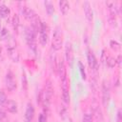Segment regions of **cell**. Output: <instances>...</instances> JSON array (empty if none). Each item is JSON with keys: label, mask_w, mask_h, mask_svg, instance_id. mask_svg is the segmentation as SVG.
I'll use <instances>...</instances> for the list:
<instances>
[{"label": "cell", "mask_w": 122, "mask_h": 122, "mask_svg": "<svg viewBox=\"0 0 122 122\" xmlns=\"http://www.w3.org/2000/svg\"><path fill=\"white\" fill-rule=\"evenodd\" d=\"M63 43V34H62V30L59 27H56L54 31H53V35H52V41H51V48L54 51H58L61 49Z\"/></svg>", "instance_id": "obj_1"}, {"label": "cell", "mask_w": 122, "mask_h": 122, "mask_svg": "<svg viewBox=\"0 0 122 122\" xmlns=\"http://www.w3.org/2000/svg\"><path fill=\"white\" fill-rule=\"evenodd\" d=\"M35 31L31 28H26L25 30V37L28 46L30 49H31L33 51H36V46H35Z\"/></svg>", "instance_id": "obj_2"}, {"label": "cell", "mask_w": 122, "mask_h": 122, "mask_svg": "<svg viewBox=\"0 0 122 122\" xmlns=\"http://www.w3.org/2000/svg\"><path fill=\"white\" fill-rule=\"evenodd\" d=\"M49 40V32H48V26L45 22L41 23V28L39 30V42L40 44L45 47Z\"/></svg>", "instance_id": "obj_3"}, {"label": "cell", "mask_w": 122, "mask_h": 122, "mask_svg": "<svg viewBox=\"0 0 122 122\" xmlns=\"http://www.w3.org/2000/svg\"><path fill=\"white\" fill-rule=\"evenodd\" d=\"M7 51H8V54H9L10 58L13 62H18L19 61V53H18V51H17L16 46H15L13 41L11 43L10 42L8 43V45H7Z\"/></svg>", "instance_id": "obj_4"}, {"label": "cell", "mask_w": 122, "mask_h": 122, "mask_svg": "<svg viewBox=\"0 0 122 122\" xmlns=\"http://www.w3.org/2000/svg\"><path fill=\"white\" fill-rule=\"evenodd\" d=\"M62 85H61V90H62V99L63 101L68 104L70 102V91H69V84H68V79H63L61 80Z\"/></svg>", "instance_id": "obj_5"}, {"label": "cell", "mask_w": 122, "mask_h": 122, "mask_svg": "<svg viewBox=\"0 0 122 122\" xmlns=\"http://www.w3.org/2000/svg\"><path fill=\"white\" fill-rule=\"evenodd\" d=\"M5 84H6V87L9 91H13L16 89V82L14 80V77H13V73L11 71H9L7 74H6V77H5Z\"/></svg>", "instance_id": "obj_6"}, {"label": "cell", "mask_w": 122, "mask_h": 122, "mask_svg": "<svg viewBox=\"0 0 122 122\" xmlns=\"http://www.w3.org/2000/svg\"><path fill=\"white\" fill-rule=\"evenodd\" d=\"M110 98H111V94H110L109 86L106 84V82H103L102 84V103L104 107H107L109 105Z\"/></svg>", "instance_id": "obj_7"}, {"label": "cell", "mask_w": 122, "mask_h": 122, "mask_svg": "<svg viewBox=\"0 0 122 122\" xmlns=\"http://www.w3.org/2000/svg\"><path fill=\"white\" fill-rule=\"evenodd\" d=\"M20 10H21V13L23 14V16H24L27 20L31 21V20L36 16V13L34 12V10H33L32 9L27 7V6H24V5H23V7L20 8Z\"/></svg>", "instance_id": "obj_8"}, {"label": "cell", "mask_w": 122, "mask_h": 122, "mask_svg": "<svg viewBox=\"0 0 122 122\" xmlns=\"http://www.w3.org/2000/svg\"><path fill=\"white\" fill-rule=\"evenodd\" d=\"M65 55H66V60L68 62V64L70 66L72 65V61H73V51H72V47L71 44L70 42L66 43V47H65Z\"/></svg>", "instance_id": "obj_9"}, {"label": "cell", "mask_w": 122, "mask_h": 122, "mask_svg": "<svg viewBox=\"0 0 122 122\" xmlns=\"http://www.w3.org/2000/svg\"><path fill=\"white\" fill-rule=\"evenodd\" d=\"M34 116V108L31 103H28L25 112V122H31Z\"/></svg>", "instance_id": "obj_10"}, {"label": "cell", "mask_w": 122, "mask_h": 122, "mask_svg": "<svg viewBox=\"0 0 122 122\" xmlns=\"http://www.w3.org/2000/svg\"><path fill=\"white\" fill-rule=\"evenodd\" d=\"M87 58H88V62H89V66L94 70V71H97L98 69V62L94 56V54L92 53V51H88V54H87Z\"/></svg>", "instance_id": "obj_11"}, {"label": "cell", "mask_w": 122, "mask_h": 122, "mask_svg": "<svg viewBox=\"0 0 122 122\" xmlns=\"http://www.w3.org/2000/svg\"><path fill=\"white\" fill-rule=\"evenodd\" d=\"M83 8H84V12H85V16H86L87 20L89 22H92V18H93V12H92V7H91L90 3L88 1L84 2Z\"/></svg>", "instance_id": "obj_12"}, {"label": "cell", "mask_w": 122, "mask_h": 122, "mask_svg": "<svg viewBox=\"0 0 122 122\" xmlns=\"http://www.w3.org/2000/svg\"><path fill=\"white\" fill-rule=\"evenodd\" d=\"M106 5L108 6L109 10H110L112 16H115L116 14L119 13V8H118L116 2H113V1H108V2H106Z\"/></svg>", "instance_id": "obj_13"}, {"label": "cell", "mask_w": 122, "mask_h": 122, "mask_svg": "<svg viewBox=\"0 0 122 122\" xmlns=\"http://www.w3.org/2000/svg\"><path fill=\"white\" fill-rule=\"evenodd\" d=\"M5 107H6V110L9 112H11V113H15L18 111L17 103L15 101H13V100H8L6 102V104H5Z\"/></svg>", "instance_id": "obj_14"}, {"label": "cell", "mask_w": 122, "mask_h": 122, "mask_svg": "<svg viewBox=\"0 0 122 122\" xmlns=\"http://www.w3.org/2000/svg\"><path fill=\"white\" fill-rule=\"evenodd\" d=\"M59 8H60V11L62 12V14H66L70 9V5H69L68 1L61 0V1H59Z\"/></svg>", "instance_id": "obj_15"}, {"label": "cell", "mask_w": 122, "mask_h": 122, "mask_svg": "<svg viewBox=\"0 0 122 122\" xmlns=\"http://www.w3.org/2000/svg\"><path fill=\"white\" fill-rule=\"evenodd\" d=\"M11 23H12V27H13V30L18 32L19 30V26H20V23H19V16L17 14H14L12 16V19H11Z\"/></svg>", "instance_id": "obj_16"}, {"label": "cell", "mask_w": 122, "mask_h": 122, "mask_svg": "<svg viewBox=\"0 0 122 122\" xmlns=\"http://www.w3.org/2000/svg\"><path fill=\"white\" fill-rule=\"evenodd\" d=\"M45 7H46V11L49 15H51L54 12V8H53V4L51 1H45L44 2Z\"/></svg>", "instance_id": "obj_17"}, {"label": "cell", "mask_w": 122, "mask_h": 122, "mask_svg": "<svg viewBox=\"0 0 122 122\" xmlns=\"http://www.w3.org/2000/svg\"><path fill=\"white\" fill-rule=\"evenodd\" d=\"M10 13V10L9 7H7L6 5H1L0 6V15L2 17H7L9 14Z\"/></svg>", "instance_id": "obj_18"}, {"label": "cell", "mask_w": 122, "mask_h": 122, "mask_svg": "<svg viewBox=\"0 0 122 122\" xmlns=\"http://www.w3.org/2000/svg\"><path fill=\"white\" fill-rule=\"evenodd\" d=\"M78 67H79V71H80L81 77H82V79L85 80L86 79V71H85V67L81 61H78Z\"/></svg>", "instance_id": "obj_19"}, {"label": "cell", "mask_w": 122, "mask_h": 122, "mask_svg": "<svg viewBox=\"0 0 122 122\" xmlns=\"http://www.w3.org/2000/svg\"><path fill=\"white\" fill-rule=\"evenodd\" d=\"M106 63H107L108 67H110V68H113V67L115 66V64H116V60H115L113 57L109 56V57L106 58Z\"/></svg>", "instance_id": "obj_20"}, {"label": "cell", "mask_w": 122, "mask_h": 122, "mask_svg": "<svg viewBox=\"0 0 122 122\" xmlns=\"http://www.w3.org/2000/svg\"><path fill=\"white\" fill-rule=\"evenodd\" d=\"M110 46H111V48H112L114 51H117L120 50V44H119L117 41H115V40H112V41L110 42Z\"/></svg>", "instance_id": "obj_21"}, {"label": "cell", "mask_w": 122, "mask_h": 122, "mask_svg": "<svg viewBox=\"0 0 122 122\" xmlns=\"http://www.w3.org/2000/svg\"><path fill=\"white\" fill-rule=\"evenodd\" d=\"M22 88L24 91H27L28 89V81H27V76L25 72L22 73Z\"/></svg>", "instance_id": "obj_22"}, {"label": "cell", "mask_w": 122, "mask_h": 122, "mask_svg": "<svg viewBox=\"0 0 122 122\" xmlns=\"http://www.w3.org/2000/svg\"><path fill=\"white\" fill-rule=\"evenodd\" d=\"M7 101H8V98L6 93L3 91H0V105H5Z\"/></svg>", "instance_id": "obj_23"}, {"label": "cell", "mask_w": 122, "mask_h": 122, "mask_svg": "<svg viewBox=\"0 0 122 122\" xmlns=\"http://www.w3.org/2000/svg\"><path fill=\"white\" fill-rule=\"evenodd\" d=\"M82 122H92V115L90 113H85Z\"/></svg>", "instance_id": "obj_24"}, {"label": "cell", "mask_w": 122, "mask_h": 122, "mask_svg": "<svg viewBox=\"0 0 122 122\" xmlns=\"http://www.w3.org/2000/svg\"><path fill=\"white\" fill-rule=\"evenodd\" d=\"M0 35L2 36V38H8L9 32H8V30H7L5 28H3V29L0 30Z\"/></svg>", "instance_id": "obj_25"}, {"label": "cell", "mask_w": 122, "mask_h": 122, "mask_svg": "<svg viewBox=\"0 0 122 122\" xmlns=\"http://www.w3.org/2000/svg\"><path fill=\"white\" fill-rule=\"evenodd\" d=\"M38 122H47V115H45V113H41L39 115Z\"/></svg>", "instance_id": "obj_26"}, {"label": "cell", "mask_w": 122, "mask_h": 122, "mask_svg": "<svg viewBox=\"0 0 122 122\" xmlns=\"http://www.w3.org/2000/svg\"><path fill=\"white\" fill-rule=\"evenodd\" d=\"M5 118H6V112L0 108V121H2Z\"/></svg>", "instance_id": "obj_27"}, {"label": "cell", "mask_w": 122, "mask_h": 122, "mask_svg": "<svg viewBox=\"0 0 122 122\" xmlns=\"http://www.w3.org/2000/svg\"><path fill=\"white\" fill-rule=\"evenodd\" d=\"M61 107V111H60V116H64V113L66 112V108L64 106H60Z\"/></svg>", "instance_id": "obj_28"}, {"label": "cell", "mask_w": 122, "mask_h": 122, "mask_svg": "<svg viewBox=\"0 0 122 122\" xmlns=\"http://www.w3.org/2000/svg\"><path fill=\"white\" fill-rule=\"evenodd\" d=\"M117 122H122L121 120V111L118 110V112H117Z\"/></svg>", "instance_id": "obj_29"}, {"label": "cell", "mask_w": 122, "mask_h": 122, "mask_svg": "<svg viewBox=\"0 0 122 122\" xmlns=\"http://www.w3.org/2000/svg\"><path fill=\"white\" fill-rule=\"evenodd\" d=\"M3 59V54H2V49L0 48V60Z\"/></svg>", "instance_id": "obj_30"}, {"label": "cell", "mask_w": 122, "mask_h": 122, "mask_svg": "<svg viewBox=\"0 0 122 122\" xmlns=\"http://www.w3.org/2000/svg\"><path fill=\"white\" fill-rule=\"evenodd\" d=\"M120 59H121V55H118V57H117V63H119L120 64Z\"/></svg>", "instance_id": "obj_31"}, {"label": "cell", "mask_w": 122, "mask_h": 122, "mask_svg": "<svg viewBox=\"0 0 122 122\" xmlns=\"http://www.w3.org/2000/svg\"><path fill=\"white\" fill-rule=\"evenodd\" d=\"M0 30H1V22H0Z\"/></svg>", "instance_id": "obj_32"}, {"label": "cell", "mask_w": 122, "mask_h": 122, "mask_svg": "<svg viewBox=\"0 0 122 122\" xmlns=\"http://www.w3.org/2000/svg\"><path fill=\"white\" fill-rule=\"evenodd\" d=\"M0 122H3V121H0Z\"/></svg>", "instance_id": "obj_33"}]
</instances>
